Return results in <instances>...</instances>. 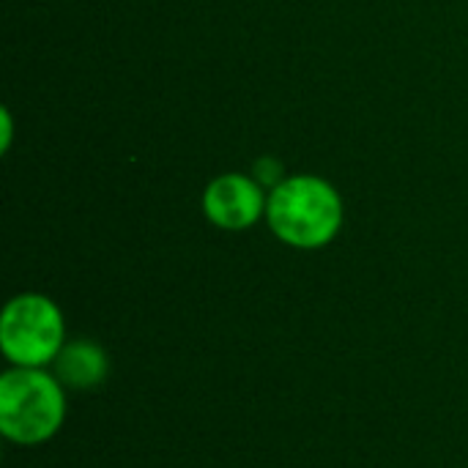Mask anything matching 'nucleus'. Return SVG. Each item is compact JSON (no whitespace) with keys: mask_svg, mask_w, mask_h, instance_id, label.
Wrapping results in <instances>:
<instances>
[{"mask_svg":"<svg viewBox=\"0 0 468 468\" xmlns=\"http://www.w3.org/2000/svg\"><path fill=\"white\" fill-rule=\"evenodd\" d=\"M266 222L271 233L293 250H321L343 228V197L321 176H285L269 189Z\"/></svg>","mask_w":468,"mask_h":468,"instance_id":"nucleus-1","label":"nucleus"},{"mask_svg":"<svg viewBox=\"0 0 468 468\" xmlns=\"http://www.w3.org/2000/svg\"><path fill=\"white\" fill-rule=\"evenodd\" d=\"M66 422V387L49 367H8L0 376V433L16 447H38Z\"/></svg>","mask_w":468,"mask_h":468,"instance_id":"nucleus-2","label":"nucleus"},{"mask_svg":"<svg viewBox=\"0 0 468 468\" xmlns=\"http://www.w3.org/2000/svg\"><path fill=\"white\" fill-rule=\"evenodd\" d=\"M63 310L44 293H19L0 315V351L8 367H52L66 346Z\"/></svg>","mask_w":468,"mask_h":468,"instance_id":"nucleus-3","label":"nucleus"},{"mask_svg":"<svg viewBox=\"0 0 468 468\" xmlns=\"http://www.w3.org/2000/svg\"><path fill=\"white\" fill-rule=\"evenodd\" d=\"M269 192L252 176H217L203 192V211L211 225L222 230H247L266 217Z\"/></svg>","mask_w":468,"mask_h":468,"instance_id":"nucleus-4","label":"nucleus"},{"mask_svg":"<svg viewBox=\"0 0 468 468\" xmlns=\"http://www.w3.org/2000/svg\"><path fill=\"white\" fill-rule=\"evenodd\" d=\"M49 370L66 392H90L110 376V356L93 340H69Z\"/></svg>","mask_w":468,"mask_h":468,"instance_id":"nucleus-5","label":"nucleus"},{"mask_svg":"<svg viewBox=\"0 0 468 468\" xmlns=\"http://www.w3.org/2000/svg\"><path fill=\"white\" fill-rule=\"evenodd\" d=\"M255 178L266 186H277L285 176H282V170H280V165L274 162V159H261V162H255Z\"/></svg>","mask_w":468,"mask_h":468,"instance_id":"nucleus-6","label":"nucleus"},{"mask_svg":"<svg viewBox=\"0 0 468 468\" xmlns=\"http://www.w3.org/2000/svg\"><path fill=\"white\" fill-rule=\"evenodd\" d=\"M0 118H3V151H8V143H11V115H8V110H3L0 112Z\"/></svg>","mask_w":468,"mask_h":468,"instance_id":"nucleus-7","label":"nucleus"}]
</instances>
